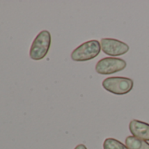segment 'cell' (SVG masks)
Instances as JSON below:
<instances>
[{
  "label": "cell",
  "instance_id": "1",
  "mask_svg": "<svg viewBox=\"0 0 149 149\" xmlns=\"http://www.w3.org/2000/svg\"><path fill=\"white\" fill-rule=\"evenodd\" d=\"M101 51V44L97 40L86 41L71 53V59L74 61H87L96 58Z\"/></svg>",
  "mask_w": 149,
  "mask_h": 149
},
{
  "label": "cell",
  "instance_id": "2",
  "mask_svg": "<svg viewBox=\"0 0 149 149\" xmlns=\"http://www.w3.org/2000/svg\"><path fill=\"white\" fill-rule=\"evenodd\" d=\"M51 46V34L48 31H41L34 39L31 48H30V57L33 61L42 60L48 53Z\"/></svg>",
  "mask_w": 149,
  "mask_h": 149
},
{
  "label": "cell",
  "instance_id": "3",
  "mask_svg": "<svg viewBox=\"0 0 149 149\" xmlns=\"http://www.w3.org/2000/svg\"><path fill=\"white\" fill-rule=\"evenodd\" d=\"M102 85L105 91L118 96H122L129 93L132 90L133 81L127 77H113L104 79Z\"/></svg>",
  "mask_w": 149,
  "mask_h": 149
},
{
  "label": "cell",
  "instance_id": "4",
  "mask_svg": "<svg viewBox=\"0 0 149 149\" xmlns=\"http://www.w3.org/2000/svg\"><path fill=\"white\" fill-rule=\"evenodd\" d=\"M126 67V61L120 58L106 57L101 59L96 65V71L99 74H111L122 71Z\"/></svg>",
  "mask_w": 149,
  "mask_h": 149
},
{
  "label": "cell",
  "instance_id": "5",
  "mask_svg": "<svg viewBox=\"0 0 149 149\" xmlns=\"http://www.w3.org/2000/svg\"><path fill=\"white\" fill-rule=\"evenodd\" d=\"M101 49L110 56H119L126 54L129 51V46L118 40L104 38L100 41Z\"/></svg>",
  "mask_w": 149,
  "mask_h": 149
},
{
  "label": "cell",
  "instance_id": "6",
  "mask_svg": "<svg viewBox=\"0 0 149 149\" xmlns=\"http://www.w3.org/2000/svg\"><path fill=\"white\" fill-rule=\"evenodd\" d=\"M129 130L132 136L149 141V124L133 119L129 124Z\"/></svg>",
  "mask_w": 149,
  "mask_h": 149
},
{
  "label": "cell",
  "instance_id": "7",
  "mask_svg": "<svg viewBox=\"0 0 149 149\" xmlns=\"http://www.w3.org/2000/svg\"><path fill=\"white\" fill-rule=\"evenodd\" d=\"M125 146L128 149H149V143L134 136H127L125 139Z\"/></svg>",
  "mask_w": 149,
  "mask_h": 149
},
{
  "label": "cell",
  "instance_id": "8",
  "mask_svg": "<svg viewBox=\"0 0 149 149\" xmlns=\"http://www.w3.org/2000/svg\"><path fill=\"white\" fill-rule=\"evenodd\" d=\"M104 149H128L125 145L113 138H108L104 141Z\"/></svg>",
  "mask_w": 149,
  "mask_h": 149
},
{
  "label": "cell",
  "instance_id": "9",
  "mask_svg": "<svg viewBox=\"0 0 149 149\" xmlns=\"http://www.w3.org/2000/svg\"><path fill=\"white\" fill-rule=\"evenodd\" d=\"M74 149H87V147L85 146V145H84V144H80V145L77 146H76V148H74Z\"/></svg>",
  "mask_w": 149,
  "mask_h": 149
}]
</instances>
